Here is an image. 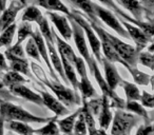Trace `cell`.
Listing matches in <instances>:
<instances>
[{
  "label": "cell",
  "instance_id": "ac0fdd59",
  "mask_svg": "<svg viewBox=\"0 0 154 135\" xmlns=\"http://www.w3.org/2000/svg\"><path fill=\"white\" fill-rule=\"evenodd\" d=\"M45 44H47L48 54H49V58H50V61H51L52 66H53L54 70L59 74V76L61 77L62 81H63L66 84H69L68 79H66V75H64L63 68H62V62H61V59H60L59 53H58L57 50L55 49V44L47 42V41H45Z\"/></svg>",
  "mask_w": 154,
  "mask_h": 135
},
{
  "label": "cell",
  "instance_id": "44dd1931",
  "mask_svg": "<svg viewBox=\"0 0 154 135\" xmlns=\"http://www.w3.org/2000/svg\"><path fill=\"white\" fill-rule=\"evenodd\" d=\"M128 112H131L133 114H136L140 118H143L145 120V124H152V119L149 117V114H148L146 108L143 107L141 103H137V100H129L126 101L125 103V109Z\"/></svg>",
  "mask_w": 154,
  "mask_h": 135
},
{
  "label": "cell",
  "instance_id": "1f68e13d",
  "mask_svg": "<svg viewBox=\"0 0 154 135\" xmlns=\"http://www.w3.org/2000/svg\"><path fill=\"white\" fill-rule=\"evenodd\" d=\"M58 116H54L52 117L49 121H47L45 124V126L40 129H36L34 130L35 134H40V135H45V134H59L60 131L58 129V126L56 124V120H57Z\"/></svg>",
  "mask_w": 154,
  "mask_h": 135
},
{
  "label": "cell",
  "instance_id": "ee69618b",
  "mask_svg": "<svg viewBox=\"0 0 154 135\" xmlns=\"http://www.w3.org/2000/svg\"><path fill=\"white\" fill-rule=\"evenodd\" d=\"M7 2H8V0H0V14H1V12H2L5 8H7Z\"/></svg>",
  "mask_w": 154,
  "mask_h": 135
},
{
  "label": "cell",
  "instance_id": "9c48e42d",
  "mask_svg": "<svg viewBox=\"0 0 154 135\" xmlns=\"http://www.w3.org/2000/svg\"><path fill=\"white\" fill-rule=\"evenodd\" d=\"M119 21L122 22V24L127 30V32H128V34H129V37H130L133 40V42L135 43V45H136L135 48H136V50L138 52L143 51L145 48L148 47V44H149L151 41H153V38L149 37L148 35H146L138 26H134V24L130 23V22L126 21V20L122 19V18H120Z\"/></svg>",
  "mask_w": 154,
  "mask_h": 135
},
{
  "label": "cell",
  "instance_id": "b9f144b4",
  "mask_svg": "<svg viewBox=\"0 0 154 135\" xmlns=\"http://www.w3.org/2000/svg\"><path fill=\"white\" fill-rule=\"evenodd\" d=\"M10 68L7 63V58H5V54H2L0 52V73H2V72H7L9 71Z\"/></svg>",
  "mask_w": 154,
  "mask_h": 135
},
{
  "label": "cell",
  "instance_id": "f546056e",
  "mask_svg": "<svg viewBox=\"0 0 154 135\" xmlns=\"http://www.w3.org/2000/svg\"><path fill=\"white\" fill-rule=\"evenodd\" d=\"M16 30H17V24L15 22H13L11 26H9L5 30H3L2 32L0 33V48H8L12 44Z\"/></svg>",
  "mask_w": 154,
  "mask_h": 135
},
{
  "label": "cell",
  "instance_id": "7bdbcfd3",
  "mask_svg": "<svg viewBox=\"0 0 154 135\" xmlns=\"http://www.w3.org/2000/svg\"><path fill=\"white\" fill-rule=\"evenodd\" d=\"M5 118L0 115V135L3 134V132H5Z\"/></svg>",
  "mask_w": 154,
  "mask_h": 135
},
{
  "label": "cell",
  "instance_id": "6da1fadb",
  "mask_svg": "<svg viewBox=\"0 0 154 135\" xmlns=\"http://www.w3.org/2000/svg\"><path fill=\"white\" fill-rule=\"evenodd\" d=\"M30 69L34 73L35 78H37L43 86H47L56 95V98L61 103H63L66 107H74V106H79L82 103V98L78 95V92L60 84V81L50 79L42 68L36 62H31Z\"/></svg>",
  "mask_w": 154,
  "mask_h": 135
},
{
  "label": "cell",
  "instance_id": "8fae6325",
  "mask_svg": "<svg viewBox=\"0 0 154 135\" xmlns=\"http://www.w3.org/2000/svg\"><path fill=\"white\" fill-rule=\"evenodd\" d=\"M47 16L53 22L54 26H56L60 36L66 41H70L72 39V28H71V24L69 23L66 16L60 15V14L53 11H48Z\"/></svg>",
  "mask_w": 154,
  "mask_h": 135
},
{
  "label": "cell",
  "instance_id": "4fadbf2b",
  "mask_svg": "<svg viewBox=\"0 0 154 135\" xmlns=\"http://www.w3.org/2000/svg\"><path fill=\"white\" fill-rule=\"evenodd\" d=\"M38 92L40 93L41 98H42V103L43 106L50 109L52 112L55 113L56 116H66L69 114V110L68 107L61 103L59 100H58L56 97H54L52 94H50L48 91L45 90H38Z\"/></svg>",
  "mask_w": 154,
  "mask_h": 135
},
{
  "label": "cell",
  "instance_id": "30bf717a",
  "mask_svg": "<svg viewBox=\"0 0 154 135\" xmlns=\"http://www.w3.org/2000/svg\"><path fill=\"white\" fill-rule=\"evenodd\" d=\"M23 8H26V5L20 2L19 0H13L11 5L1 12L0 14V33L5 30L9 26H11L13 22H15L17 14Z\"/></svg>",
  "mask_w": 154,
  "mask_h": 135
},
{
  "label": "cell",
  "instance_id": "2e32d148",
  "mask_svg": "<svg viewBox=\"0 0 154 135\" xmlns=\"http://www.w3.org/2000/svg\"><path fill=\"white\" fill-rule=\"evenodd\" d=\"M8 60L10 61V70H13L15 72L22 74L24 76H28V77L35 79V76H33L32 72L30 70V63H29L28 59L26 57H15V56H7Z\"/></svg>",
  "mask_w": 154,
  "mask_h": 135
},
{
  "label": "cell",
  "instance_id": "83f0119b",
  "mask_svg": "<svg viewBox=\"0 0 154 135\" xmlns=\"http://www.w3.org/2000/svg\"><path fill=\"white\" fill-rule=\"evenodd\" d=\"M43 18V15L41 11L34 5H31L26 8L23 14H22L21 20L22 21L29 22H36L37 24L40 22V20Z\"/></svg>",
  "mask_w": 154,
  "mask_h": 135
},
{
  "label": "cell",
  "instance_id": "e0dca14e",
  "mask_svg": "<svg viewBox=\"0 0 154 135\" xmlns=\"http://www.w3.org/2000/svg\"><path fill=\"white\" fill-rule=\"evenodd\" d=\"M28 1H31L32 5L43 8L48 11L63 13L66 14V16H69L71 13V11L66 8V5L62 2L61 0H26V2Z\"/></svg>",
  "mask_w": 154,
  "mask_h": 135
},
{
  "label": "cell",
  "instance_id": "7c38bea8",
  "mask_svg": "<svg viewBox=\"0 0 154 135\" xmlns=\"http://www.w3.org/2000/svg\"><path fill=\"white\" fill-rule=\"evenodd\" d=\"M101 66H103V70H105V80L108 87L112 90H115L119 86L122 79L118 73L117 69H116L115 64H114V62L110 61L109 59L101 56Z\"/></svg>",
  "mask_w": 154,
  "mask_h": 135
},
{
  "label": "cell",
  "instance_id": "5bb4252c",
  "mask_svg": "<svg viewBox=\"0 0 154 135\" xmlns=\"http://www.w3.org/2000/svg\"><path fill=\"white\" fill-rule=\"evenodd\" d=\"M9 89L14 95H16L19 98L26 99V100L31 101L33 103H36L39 107H45L42 103V98H41V95L38 94V93L33 92L32 90H30L23 84H14V86L9 87Z\"/></svg>",
  "mask_w": 154,
  "mask_h": 135
},
{
  "label": "cell",
  "instance_id": "7402d4cb",
  "mask_svg": "<svg viewBox=\"0 0 154 135\" xmlns=\"http://www.w3.org/2000/svg\"><path fill=\"white\" fill-rule=\"evenodd\" d=\"M69 1L71 3H73L76 8L80 9V11L84 12L87 17L94 20V21L100 22V20L97 18L96 14H95L94 2H93L92 0H69Z\"/></svg>",
  "mask_w": 154,
  "mask_h": 135
},
{
  "label": "cell",
  "instance_id": "8d00e7d4",
  "mask_svg": "<svg viewBox=\"0 0 154 135\" xmlns=\"http://www.w3.org/2000/svg\"><path fill=\"white\" fill-rule=\"evenodd\" d=\"M143 9V18L149 22H153V3L154 0H138Z\"/></svg>",
  "mask_w": 154,
  "mask_h": 135
},
{
  "label": "cell",
  "instance_id": "d6986e66",
  "mask_svg": "<svg viewBox=\"0 0 154 135\" xmlns=\"http://www.w3.org/2000/svg\"><path fill=\"white\" fill-rule=\"evenodd\" d=\"M54 36H55V43H56V45H57V51H58V53H59V55L66 58L69 62L73 63L75 57L77 56L76 54H75L74 50L72 49V47H71L63 38H61V36L56 34L55 30H54Z\"/></svg>",
  "mask_w": 154,
  "mask_h": 135
},
{
  "label": "cell",
  "instance_id": "484cf974",
  "mask_svg": "<svg viewBox=\"0 0 154 135\" xmlns=\"http://www.w3.org/2000/svg\"><path fill=\"white\" fill-rule=\"evenodd\" d=\"M1 80H2V82L5 84V86L8 87V88L11 86H14V84H28V82H30V79L24 78L23 76H22V74L13 71V70H9V71L5 72L2 75V79Z\"/></svg>",
  "mask_w": 154,
  "mask_h": 135
},
{
  "label": "cell",
  "instance_id": "74e56055",
  "mask_svg": "<svg viewBox=\"0 0 154 135\" xmlns=\"http://www.w3.org/2000/svg\"><path fill=\"white\" fill-rule=\"evenodd\" d=\"M0 100H8V101H19V97L14 95L10 91L8 87L5 86L2 80L0 79Z\"/></svg>",
  "mask_w": 154,
  "mask_h": 135
},
{
  "label": "cell",
  "instance_id": "3957f363",
  "mask_svg": "<svg viewBox=\"0 0 154 135\" xmlns=\"http://www.w3.org/2000/svg\"><path fill=\"white\" fill-rule=\"evenodd\" d=\"M66 17H71L72 19H74L75 21L82 28V30H84V32H85V35L87 36V39H88L90 49H91V51H92V55L95 57L97 63L101 64L100 41H99V38L97 37L96 33L94 32V30H93V28L91 26V24L88 22V20L80 14L79 11H77V10H72L70 15L66 16Z\"/></svg>",
  "mask_w": 154,
  "mask_h": 135
},
{
  "label": "cell",
  "instance_id": "7a4b0ae2",
  "mask_svg": "<svg viewBox=\"0 0 154 135\" xmlns=\"http://www.w3.org/2000/svg\"><path fill=\"white\" fill-rule=\"evenodd\" d=\"M0 115L5 120H18L23 122L33 124H45L52 117H40L30 113L20 106L14 105L12 101L0 100Z\"/></svg>",
  "mask_w": 154,
  "mask_h": 135
},
{
  "label": "cell",
  "instance_id": "60d3db41",
  "mask_svg": "<svg viewBox=\"0 0 154 135\" xmlns=\"http://www.w3.org/2000/svg\"><path fill=\"white\" fill-rule=\"evenodd\" d=\"M136 134H143V135L153 134V128H152V124L140 126L138 130L136 131Z\"/></svg>",
  "mask_w": 154,
  "mask_h": 135
},
{
  "label": "cell",
  "instance_id": "8992f818",
  "mask_svg": "<svg viewBox=\"0 0 154 135\" xmlns=\"http://www.w3.org/2000/svg\"><path fill=\"white\" fill-rule=\"evenodd\" d=\"M68 18L70 19V24L71 28H72V37L74 39L77 50H78V52L80 54V57L85 60L87 66H89L91 63V61H92V59L94 58V56L90 53V50H89V47L87 44V39L84 30L74 19H72L71 17Z\"/></svg>",
  "mask_w": 154,
  "mask_h": 135
},
{
  "label": "cell",
  "instance_id": "52a82bcc",
  "mask_svg": "<svg viewBox=\"0 0 154 135\" xmlns=\"http://www.w3.org/2000/svg\"><path fill=\"white\" fill-rule=\"evenodd\" d=\"M108 36H109L110 40H111V43H112V45H113L114 50H115L116 53L119 55V57L122 58L126 63L130 64V66H136L137 57H138V53H139L136 50V48L129 44V43L124 42V41L120 40L118 37L110 34L109 32H108Z\"/></svg>",
  "mask_w": 154,
  "mask_h": 135
},
{
  "label": "cell",
  "instance_id": "d6a6232c",
  "mask_svg": "<svg viewBox=\"0 0 154 135\" xmlns=\"http://www.w3.org/2000/svg\"><path fill=\"white\" fill-rule=\"evenodd\" d=\"M33 33V28L31 22L29 21H21L17 30V42L22 43L26 38L31 37Z\"/></svg>",
  "mask_w": 154,
  "mask_h": 135
},
{
  "label": "cell",
  "instance_id": "f35d334b",
  "mask_svg": "<svg viewBox=\"0 0 154 135\" xmlns=\"http://www.w3.org/2000/svg\"><path fill=\"white\" fill-rule=\"evenodd\" d=\"M73 132L75 134H87L88 133V128H87V124L85 121V118L82 113H79L78 117L75 120L74 127H73Z\"/></svg>",
  "mask_w": 154,
  "mask_h": 135
},
{
  "label": "cell",
  "instance_id": "603a6c76",
  "mask_svg": "<svg viewBox=\"0 0 154 135\" xmlns=\"http://www.w3.org/2000/svg\"><path fill=\"white\" fill-rule=\"evenodd\" d=\"M80 111H82V108L77 109L74 113L70 114V115L66 116L63 119H58L57 118L56 124H57L58 129H59L60 132L64 133V134H71V133H73V127H74L75 120L78 117Z\"/></svg>",
  "mask_w": 154,
  "mask_h": 135
},
{
  "label": "cell",
  "instance_id": "ffe728a7",
  "mask_svg": "<svg viewBox=\"0 0 154 135\" xmlns=\"http://www.w3.org/2000/svg\"><path fill=\"white\" fill-rule=\"evenodd\" d=\"M122 7L129 11L132 17L136 20L143 19V9L138 0H116Z\"/></svg>",
  "mask_w": 154,
  "mask_h": 135
},
{
  "label": "cell",
  "instance_id": "f1b7e54d",
  "mask_svg": "<svg viewBox=\"0 0 154 135\" xmlns=\"http://www.w3.org/2000/svg\"><path fill=\"white\" fill-rule=\"evenodd\" d=\"M119 86L122 87L125 91V94H126L127 101L129 100H139V96H140V91H139L138 87L135 84L132 82H129L125 79H122Z\"/></svg>",
  "mask_w": 154,
  "mask_h": 135
},
{
  "label": "cell",
  "instance_id": "ab89813d",
  "mask_svg": "<svg viewBox=\"0 0 154 135\" xmlns=\"http://www.w3.org/2000/svg\"><path fill=\"white\" fill-rule=\"evenodd\" d=\"M139 101L145 108L148 109H153V95L151 93H148L146 91L140 92V96H139Z\"/></svg>",
  "mask_w": 154,
  "mask_h": 135
},
{
  "label": "cell",
  "instance_id": "f6af8a7d",
  "mask_svg": "<svg viewBox=\"0 0 154 135\" xmlns=\"http://www.w3.org/2000/svg\"><path fill=\"white\" fill-rule=\"evenodd\" d=\"M19 1H20V2H21V3H23V5L26 7V0H19Z\"/></svg>",
  "mask_w": 154,
  "mask_h": 135
},
{
  "label": "cell",
  "instance_id": "cb8c5ba5",
  "mask_svg": "<svg viewBox=\"0 0 154 135\" xmlns=\"http://www.w3.org/2000/svg\"><path fill=\"white\" fill-rule=\"evenodd\" d=\"M5 128L19 134L30 135L34 134V129L28 124V122L18 121V120H5Z\"/></svg>",
  "mask_w": 154,
  "mask_h": 135
},
{
  "label": "cell",
  "instance_id": "836d02e7",
  "mask_svg": "<svg viewBox=\"0 0 154 135\" xmlns=\"http://www.w3.org/2000/svg\"><path fill=\"white\" fill-rule=\"evenodd\" d=\"M26 53L29 57L35 59L37 62H41L40 54H39L38 50H37V47H36V44H35V41L32 37H29V40L26 45Z\"/></svg>",
  "mask_w": 154,
  "mask_h": 135
},
{
  "label": "cell",
  "instance_id": "d590c367",
  "mask_svg": "<svg viewBox=\"0 0 154 135\" xmlns=\"http://www.w3.org/2000/svg\"><path fill=\"white\" fill-rule=\"evenodd\" d=\"M5 56H15V57H26V53H24V50L22 48V43L16 42L15 44L10 45L5 50Z\"/></svg>",
  "mask_w": 154,
  "mask_h": 135
},
{
  "label": "cell",
  "instance_id": "5b68a950",
  "mask_svg": "<svg viewBox=\"0 0 154 135\" xmlns=\"http://www.w3.org/2000/svg\"><path fill=\"white\" fill-rule=\"evenodd\" d=\"M99 2L103 3L108 10H110L111 12L115 13L122 19L126 20V21L130 22V23L134 24V26H138L146 35H148L149 37L153 38V22H149V21H143V20H136L130 16L129 14H127L126 12H124L115 3L114 0H98Z\"/></svg>",
  "mask_w": 154,
  "mask_h": 135
},
{
  "label": "cell",
  "instance_id": "4316f807",
  "mask_svg": "<svg viewBox=\"0 0 154 135\" xmlns=\"http://www.w3.org/2000/svg\"><path fill=\"white\" fill-rule=\"evenodd\" d=\"M82 111L80 113L82 114L85 118V121L87 124V128H88V133L89 134H96V126H95V119H94V115L91 113L90 109H89L88 103H87L86 98H82Z\"/></svg>",
  "mask_w": 154,
  "mask_h": 135
},
{
  "label": "cell",
  "instance_id": "d4e9b609",
  "mask_svg": "<svg viewBox=\"0 0 154 135\" xmlns=\"http://www.w3.org/2000/svg\"><path fill=\"white\" fill-rule=\"evenodd\" d=\"M60 59H61V62H62V68H63L64 75H66V79H68L69 84H72L73 90L78 92V79H77L76 73H75L74 66H73V64L71 63V62H69L68 60L64 57H62V56H60Z\"/></svg>",
  "mask_w": 154,
  "mask_h": 135
},
{
  "label": "cell",
  "instance_id": "9a60e30c",
  "mask_svg": "<svg viewBox=\"0 0 154 135\" xmlns=\"http://www.w3.org/2000/svg\"><path fill=\"white\" fill-rule=\"evenodd\" d=\"M111 108H110V99L109 97L106 94H103L101 96V103H100V108H99L98 111V122H99V128L103 129V130H108V128L110 127L112 122V112H111Z\"/></svg>",
  "mask_w": 154,
  "mask_h": 135
},
{
  "label": "cell",
  "instance_id": "4dcf8cb0",
  "mask_svg": "<svg viewBox=\"0 0 154 135\" xmlns=\"http://www.w3.org/2000/svg\"><path fill=\"white\" fill-rule=\"evenodd\" d=\"M39 26V32L41 33L42 37L45 38V40L47 42L53 43L55 44V36H54V29L51 28L49 26L48 19L43 16V18L40 20V22L38 23Z\"/></svg>",
  "mask_w": 154,
  "mask_h": 135
},
{
  "label": "cell",
  "instance_id": "ba28073f",
  "mask_svg": "<svg viewBox=\"0 0 154 135\" xmlns=\"http://www.w3.org/2000/svg\"><path fill=\"white\" fill-rule=\"evenodd\" d=\"M94 10H95V14H96L97 18L99 20H101L103 23H106L109 28L114 30L122 37H124L126 39H130L127 30L122 24V22L118 20V18L114 15L113 12H111L108 9H103V7L98 5L97 3H94Z\"/></svg>",
  "mask_w": 154,
  "mask_h": 135
},
{
  "label": "cell",
  "instance_id": "e575fe53",
  "mask_svg": "<svg viewBox=\"0 0 154 135\" xmlns=\"http://www.w3.org/2000/svg\"><path fill=\"white\" fill-rule=\"evenodd\" d=\"M153 59L154 56L153 53L149 51H140L138 53V57H137V62H139L143 66L149 68L150 70H153Z\"/></svg>",
  "mask_w": 154,
  "mask_h": 135
},
{
  "label": "cell",
  "instance_id": "277c9868",
  "mask_svg": "<svg viewBox=\"0 0 154 135\" xmlns=\"http://www.w3.org/2000/svg\"><path fill=\"white\" fill-rule=\"evenodd\" d=\"M112 120V134L128 135L131 133L132 129L140 122V117L131 112H125L122 109H118L114 113Z\"/></svg>",
  "mask_w": 154,
  "mask_h": 135
}]
</instances>
